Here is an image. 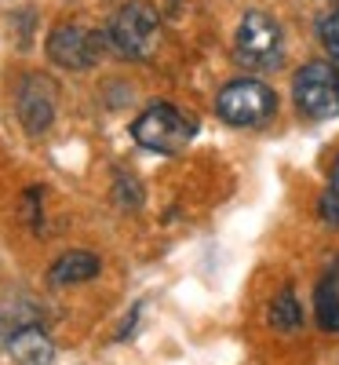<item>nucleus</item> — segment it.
<instances>
[{
	"instance_id": "obj_8",
	"label": "nucleus",
	"mask_w": 339,
	"mask_h": 365,
	"mask_svg": "<svg viewBox=\"0 0 339 365\" xmlns=\"http://www.w3.org/2000/svg\"><path fill=\"white\" fill-rule=\"evenodd\" d=\"M8 354L19 365H51L55 361V344L48 340V332L37 325H22L8 336Z\"/></svg>"
},
{
	"instance_id": "obj_9",
	"label": "nucleus",
	"mask_w": 339,
	"mask_h": 365,
	"mask_svg": "<svg viewBox=\"0 0 339 365\" xmlns=\"http://www.w3.org/2000/svg\"><path fill=\"white\" fill-rule=\"evenodd\" d=\"M99 256H91V252H66V256H58L51 263V285H80V282H91V278H99Z\"/></svg>"
},
{
	"instance_id": "obj_2",
	"label": "nucleus",
	"mask_w": 339,
	"mask_h": 365,
	"mask_svg": "<svg viewBox=\"0 0 339 365\" xmlns=\"http://www.w3.org/2000/svg\"><path fill=\"white\" fill-rule=\"evenodd\" d=\"M194 135H197V120H190L182 110L168 103H153L132 125V139L153 150V154H179V150H187L194 143Z\"/></svg>"
},
{
	"instance_id": "obj_5",
	"label": "nucleus",
	"mask_w": 339,
	"mask_h": 365,
	"mask_svg": "<svg viewBox=\"0 0 339 365\" xmlns=\"http://www.w3.org/2000/svg\"><path fill=\"white\" fill-rule=\"evenodd\" d=\"M296 110L311 120H328L339 113V73L328 63H306L292 77Z\"/></svg>"
},
{
	"instance_id": "obj_3",
	"label": "nucleus",
	"mask_w": 339,
	"mask_h": 365,
	"mask_svg": "<svg viewBox=\"0 0 339 365\" xmlns=\"http://www.w3.org/2000/svg\"><path fill=\"white\" fill-rule=\"evenodd\" d=\"M215 110H219V117L234 128H259L273 117L277 96H273V88L263 84L259 77H241V81H230L219 91Z\"/></svg>"
},
{
	"instance_id": "obj_6",
	"label": "nucleus",
	"mask_w": 339,
	"mask_h": 365,
	"mask_svg": "<svg viewBox=\"0 0 339 365\" xmlns=\"http://www.w3.org/2000/svg\"><path fill=\"white\" fill-rule=\"evenodd\" d=\"M103 34H91L84 26H55L48 37V58L63 70H91L103 51Z\"/></svg>"
},
{
	"instance_id": "obj_10",
	"label": "nucleus",
	"mask_w": 339,
	"mask_h": 365,
	"mask_svg": "<svg viewBox=\"0 0 339 365\" xmlns=\"http://www.w3.org/2000/svg\"><path fill=\"white\" fill-rule=\"evenodd\" d=\"M266 322H270V329H277V332H299V329H303V311H299V299H296L292 289L277 292V296L270 299Z\"/></svg>"
},
{
	"instance_id": "obj_11",
	"label": "nucleus",
	"mask_w": 339,
	"mask_h": 365,
	"mask_svg": "<svg viewBox=\"0 0 339 365\" xmlns=\"http://www.w3.org/2000/svg\"><path fill=\"white\" fill-rule=\"evenodd\" d=\"M314 318H318V329L339 332V296L325 282H318V289H314Z\"/></svg>"
},
{
	"instance_id": "obj_12",
	"label": "nucleus",
	"mask_w": 339,
	"mask_h": 365,
	"mask_svg": "<svg viewBox=\"0 0 339 365\" xmlns=\"http://www.w3.org/2000/svg\"><path fill=\"white\" fill-rule=\"evenodd\" d=\"M318 37H321V48L339 63V8H332V11L318 22Z\"/></svg>"
},
{
	"instance_id": "obj_4",
	"label": "nucleus",
	"mask_w": 339,
	"mask_h": 365,
	"mask_svg": "<svg viewBox=\"0 0 339 365\" xmlns=\"http://www.w3.org/2000/svg\"><path fill=\"white\" fill-rule=\"evenodd\" d=\"M157 34H161V19L157 11H153L150 4H142V0H135V4H125L110 29H106V41L113 44L117 55L125 58H146L153 48H157Z\"/></svg>"
},
{
	"instance_id": "obj_13",
	"label": "nucleus",
	"mask_w": 339,
	"mask_h": 365,
	"mask_svg": "<svg viewBox=\"0 0 339 365\" xmlns=\"http://www.w3.org/2000/svg\"><path fill=\"white\" fill-rule=\"evenodd\" d=\"M318 208H321V220H325L328 227H339V194H332V190H328V194L321 197V205H318Z\"/></svg>"
},
{
	"instance_id": "obj_16",
	"label": "nucleus",
	"mask_w": 339,
	"mask_h": 365,
	"mask_svg": "<svg viewBox=\"0 0 339 365\" xmlns=\"http://www.w3.org/2000/svg\"><path fill=\"white\" fill-rule=\"evenodd\" d=\"M335 73H339V66H335Z\"/></svg>"
},
{
	"instance_id": "obj_15",
	"label": "nucleus",
	"mask_w": 339,
	"mask_h": 365,
	"mask_svg": "<svg viewBox=\"0 0 339 365\" xmlns=\"http://www.w3.org/2000/svg\"><path fill=\"white\" fill-rule=\"evenodd\" d=\"M328 182H332V187H328V190H332V194H339V158L332 161V172H328Z\"/></svg>"
},
{
	"instance_id": "obj_1",
	"label": "nucleus",
	"mask_w": 339,
	"mask_h": 365,
	"mask_svg": "<svg viewBox=\"0 0 339 365\" xmlns=\"http://www.w3.org/2000/svg\"><path fill=\"white\" fill-rule=\"evenodd\" d=\"M234 55L244 70L252 73H270L285 63V34L266 11H249L237 26Z\"/></svg>"
},
{
	"instance_id": "obj_7",
	"label": "nucleus",
	"mask_w": 339,
	"mask_h": 365,
	"mask_svg": "<svg viewBox=\"0 0 339 365\" xmlns=\"http://www.w3.org/2000/svg\"><path fill=\"white\" fill-rule=\"evenodd\" d=\"M15 110L29 135H41L55 120V84L44 73H26L15 91Z\"/></svg>"
},
{
	"instance_id": "obj_14",
	"label": "nucleus",
	"mask_w": 339,
	"mask_h": 365,
	"mask_svg": "<svg viewBox=\"0 0 339 365\" xmlns=\"http://www.w3.org/2000/svg\"><path fill=\"white\" fill-rule=\"evenodd\" d=\"M321 282H325V285H328V289H332V292L339 296V259H335V263L328 267V274H325V278H321Z\"/></svg>"
}]
</instances>
